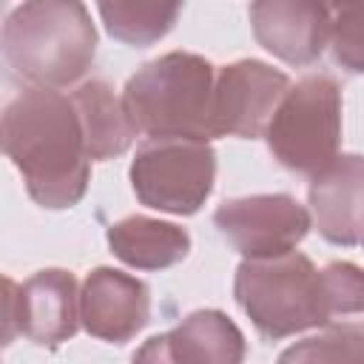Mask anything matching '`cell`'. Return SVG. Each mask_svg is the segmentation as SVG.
<instances>
[{
  "label": "cell",
  "mask_w": 364,
  "mask_h": 364,
  "mask_svg": "<svg viewBox=\"0 0 364 364\" xmlns=\"http://www.w3.org/2000/svg\"><path fill=\"white\" fill-rule=\"evenodd\" d=\"M3 151L40 208L63 210L82 199L91 156L80 111L60 88L28 85L6 105Z\"/></svg>",
  "instance_id": "obj_1"
},
{
  "label": "cell",
  "mask_w": 364,
  "mask_h": 364,
  "mask_svg": "<svg viewBox=\"0 0 364 364\" xmlns=\"http://www.w3.org/2000/svg\"><path fill=\"white\" fill-rule=\"evenodd\" d=\"M3 57L34 88H68L94 65L97 28L82 0H23L3 23Z\"/></svg>",
  "instance_id": "obj_2"
},
{
  "label": "cell",
  "mask_w": 364,
  "mask_h": 364,
  "mask_svg": "<svg viewBox=\"0 0 364 364\" xmlns=\"http://www.w3.org/2000/svg\"><path fill=\"white\" fill-rule=\"evenodd\" d=\"M213 65L191 51H168L145 63L122 91L125 111L145 136L216 139Z\"/></svg>",
  "instance_id": "obj_3"
},
{
  "label": "cell",
  "mask_w": 364,
  "mask_h": 364,
  "mask_svg": "<svg viewBox=\"0 0 364 364\" xmlns=\"http://www.w3.org/2000/svg\"><path fill=\"white\" fill-rule=\"evenodd\" d=\"M233 296L267 341L327 327L336 318L324 270L296 250L273 259H245L236 267Z\"/></svg>",
  "instance_id": "obj_4"
},
{
  "label": "cell",
  "mask_w": 364,
  "mask_h": 364,
  "mask_svg": "<svg viewBox=\"0 0 364 364\" xmlns=\"http://www.w3.org/2000/svg\"><path fill=\"white\" fill-rule=\"evenodd\" d=\"M273 159L301 176L318 173L338 156L341 88L330 74H307L284 91L267 131Z\"/></svg>",
  "instance_id": "obj_5"
},
{
  "label": "cell",
  "mask_w": 364,
  "mask_h": 364,
  "mask_svg": "<svg viewBox=\"0 0 364 364\" xmlns=\"http://www.w3.org/2000/svg\"><path fill=\"white\" fill-rule=\"evenodd\" d=\"M216 154L205 139L148 136L131 162V185L145 208L173 216L196 213L213 191Z\"/></svg>",
  "instance_id": "obj_6"
},
{
  "label": "cell",
  "mask_w": 364,
  "mask_h": 364,
  "mask_svg": "<svg viewBox=\"0 0 364 364\" xmlns=\"http://www.w3.org/2000/svg\"><path fill=\"white\" fill-rule=\"evenodd\" d=\"M80 290L68 270L48 267L17 284L3 276V344L26 336L37 347H57L80 327Z\"/></svg>",
  "instance_id": "obj_7"
},
{
  "label": "cell",
  "mask_w": 364,
  "mask_h": 364,
  "mask_svg": "<svg viewBox=\"0 0 364 364\" xmlns=\"http://www.w3.org/2000/svg\"><path fill=\"white\" fill-rule=\"evenodd\" d=\"M213 222L245 259H273L296 250L313 228V216L290 193H253L225 199Z\"/></svg>",
  "instance_id": "obj_8"
},
{
  "label": "cell",
  "mask_w": 364,
  "mask_h": 364,
  "mask_svg": "<svg viewBox=\"0 0 364 364\" xmlns=\"http://www.w3.org/2000/svg\"><path fill=\"white\" fill-rule=\"evenodd\" d=\"M350 0H253L256 43L287 65H310L330 48L333 23Z\"/></svg>",
  "instance_id": "obj_9"
},
{
  "label": "cell",
  "mask_w": 364,
  "mask_h": 364,
  "mask_svg": "<svg viewBox=\"0 0 364 364\" xmlns=\"http://www.w3.org/2000/svg\"><path fill=\"white\" fill-rule=\"evenodd\" d=\"M290 88V77L262 60H236L216 74L213 85V134L256 139Z\"/></svg>",
  "instance_id": "obj_10"
},
{
  "label": "cell",
  "mask_w": 364,
  "mask_h": 364,
  "mask_svg": "<svg viewBox=\"0 0 364 364\" xmlns=\"http://www.w3.org/2000/svg\"><path fill=\"white\" fill-rule=\"evenodd\" d=\"M80 321L88 336L125 344L151 321V290L131 273L97 267L80 290Z\"/></svg>",
  "instance_id": "obj_11"
},
{
  "label": "cell",
  "mask_w": 364,
  "mask_h": 364,
  "mask_svg": "<svg viewBox=\"0 0 364 364\" xmlns=\"http://www.w3.org/2000/svg\"><path fill=\"white\" fill-rule=\"evenodd\" d=\"M313 225L330 245L353 247L364 242V156L338 154L310 176Z\"/></svg>",
  "instance_id": "obj_12"
},
{
  "label": "cell",
  "mask_w": 364,
  "mask_h": 364,
  "mask_svg": "<svg viewBox=\"0 0 364 364\" xmlns=\"http://www.w3.org/2000/svg\"><path fill=\"white\" fill-rule=\"evenodd\" d=\"M136 361L239 364L245 358L242 330L219 310H196L173 330L154 336L134 353Z\"/></svg>",
  "instance_id": "obj_13"
},
{
  "label": "cell",
  "mask_w": 364,
  "mask_h": 364,
  "mask_svg": "<svg viewBox=\"0 0 364 364\" xmlns=\"http://www.w3.org/2000/svg\"><path fill=\"white\" fill-rule=\"evenodd\" d=\"M111 253L136 270H165L179 264L191 250L185 228L151 216H125L105 233Z\"/></svg>",
  "instance_id": "obj_14"
},
{
  "label": "cell",
  "mask_w": 364,
  "mask_h": 364,
  "mask_svg": "<svg viewBox=\"0 0 364 364\" xmlns=\"http://www.w3.org/2000/svg\"><path fill=\"white\" fill-rule=\"evenodd\" d=\"M71 100H74V105L80 111V119H82L91 162L114 159V156H119L131 148V142L139 131H136L131 114L125 111L122 97H117L114 88L105 80L82 82L71 94Z\"/></svg>",
  "instance_id": "obj_15"
},
{
  "label": "cell",
  "mask_w": 364,
  "mask_h": 364,
  "mask_svg": "<svg viewBox=\"0 0 364 364\" xmlns=\"http://www.w3.org/2000/svg\"><path fill=\"white\" fill-rule=\"evenodd\" d=\"M185 0H97L105 31L134 48L159 43L176 23Z\"/></svg>",
  "instance_id": "obj_16"
},
{
  "label": "cell",
  "mask_w": 364,
  "mask_h": 364,
  "mask_svg": "<svg viewBox=\"0 0 364 364\" xmlns=\"http://www.w3.org/2000/svg\"><path fill=\"white\" fill-rule=\"evenodd\" d=\"M279 361H364V327L338 324L287 347Z\"/></svg>",
  "instance_id": "obj_17"
},
{
  "label": "cell",
  "mask_w": 364,
  "mask_h": 364,
  "mask_svg": "<svg viewBox=\"0 0 364 364\" xmlns=\"http://www.w3.org/2000/svg\"><path fill=\"white\" fill-rule=\"evenodd\" d=\"M330 54L347 74H364V0H350L336 14Z\"/></svg>",
  "instance_id": "obj_18"
},
{
  "label": "cell",
  "mask_w": 364,
  "mask_h": 364,
  "mask_svg": "<svg viewBox=\"0 0 364 364\" xmlns=\"http://www.w3.org/2000/svg\"><path fill=\"white\" fill-rule=\"evenodd\" d=\"M324 270L333 316L364 313V270L350 262H330Z\"/></svg>",
  "instance_id": "obj_19"
}]
</instances>
